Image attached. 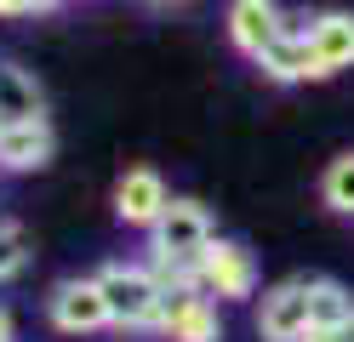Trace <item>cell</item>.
Segmentation results:
<instances>
[{
	"mask_svg": "<svg viewBox=\"0 0 354 342\" xmlns=\"http://www.w3.org/2000/svg\"><path fill=\"white\" fill-rule=\"evenodd\" d=\"M97 291H103V303H109V325H120V331H154L160 325V314H166V291L160 280H154V268L138 257V263H103L97 268Z\"/></svg>",
	"mask_w": 354,
	"mask_h": 342,
	"instance_id": "obj_1",
	"label": "cell"
},
{
	"mask_svg": "<svg viewBox=\"0 0 354 342\" xmlns=\"http://www.w3.org/2000/svg\"><path fill=\"white\" fill-rule=\"evenodd\" d=\"M212 240H217L212 211H206L201 200H189V194H171L166 217L149 228L143 257H149V263H183V268H201V257H206Z\"/></svg>",
	"mask_w": 354,
	"mask_h": 342,
	"instance_id": "obj_2",
	"label": "cell"
},
{
	"mask_svg": "<svg viewBox=\"0 0 354 342\" xmlns=\"http://www.w3.org/2000/svg\"><path fill=\"white\" fill-rule=\"evenodd\" d=\"M46 319L52 331L63 336H92L109 325V303L97 291V274H69V280H57L52 296H46Z\"/></svg>",
	"mask_w": 354,
	"mask_h": 342,
	"instance_id": "obj_3",
	"label": "cell"
},
{
	"mask_svg": "<svg viewBox=\"0 0 354 342\" xmlns=\"http://www.w3.org/2000/svg\"><path fill=\"white\" fill-rule=\"evenodd\" d=\"M201 291L217 296V303H246L257 296V257L240 240H223L217 234L201 257Z\"/></svg>",
	"mask_w": 354,
	"mask_h": 342,
	"instance_id": "obj_4",
	"label": "cell"
},
{
	"mask_svg": "<svg viewBox=\"0 0 354 342\" xmlns=\"http://www.w3.org/2000/svg\"><path fill=\"white\" fill-rule=\"evenodd\" d=\"M308 325H315V314H308V280L292 274V280H280L257 296V336L263 342H303Z\"/></svg>",
	"mask_w": 354,
	"mask_h": 342,
	"instance_id": "obj_5",
	"label": "cell"
},
{
	"mask_svg": "<svg viewBox=\"0 0 354 342\" xmlns=\"http://www.w3.org/2000/svg\"><path fill=\"white\" fill-rule=\"evenodd\" d=\"M166 205H171V189H166V177L154 166H131L115 182V217L126 228H138V234H149V228L166 217Z\"/></svg>",
	"mask_w": 354,
	"mask_h": 342,
	"instance_id": "obj_6",
	"label": "cell"
},
{
	"mask_svg": "<svg viewBox=\"0 0 354 342\" xmlns=\"http://www.w3.org/2000/svg\"><path fill=\"white\" fill-rule=\"evenodd\" d=\"M229 40H234V52L240 57H263V52H269V46L286 35V23H292V17H286L280 6H274V0H229Z\"/></svg>",
	"mask_w": 354,
	"mask_h": 342,
	"instance_id": "obj_7",
	"label": "cell"
},
{
	"mask_svg": "<svg viewBox=\"0 0 354 342\" xmlns=\"http://www.w3.org/2000/svg\"><path fill=\"white\" fill-rule=\"evenodd\" d=\"M308 52H315V75L320 80L354 68V12H343V6L315 12L308 17Z\"/></svg>",
	"mask_w": 354,
	"mask_h": 342,
	"instance_id": "obj_8",
	"label": "cell"
},
{
	"mask_svg": "<svg viewBox=\"0 0 354 342\" xmlns=\"http://www.w3.org/2000/svg\"><path fill=\"white\" fill-rule=\"evenodd\" d=\"M154 331L166 342H217L223 336V319H217V303L206 291H183V296H166V314H160Z\"/></svg>",
	"mask_w": 354,
	"mask_h": 342,
	"instance_id": "obj_9",
	"label": "cell"
},
{
	"mask_svg": "<svg viewBox=\"0 0 354 342\" xmlns=\"http://www.w3.org/2000/svg\"><path fill=\"white\" fill-rule=\"evenodd\" d=\"M257 68H263L269 80H280V86L320 80V75H315V52H308V17H292V23H286V35L257 57Z\"/></svg>",
	"mask_w": 354,
	"mask_h": 342,
	"instance_id": "obj_10",
	"label": "cell"
},
{
	"mask_svg": "<svg viewBox=\"0 0 354 342\" xmlns=\"http://www.w3.org/2000/svg\"><path fill=\"white\" fill-rule=\"evenodd\" d=\"M57 137L46 120H24V126H0V171H40L52 166Z\"/></svg>",
	"mask_w": 354,
	"mask_h": 342,
	"instance_id": "obj_11",
	"label": "cell"
},
{
	"mask_svg": "<svg viewBox=\"0 0 354 342\" xmlns=\"http://www.w3.org/2000/svg\"><path fill=\"white\" fill-rule=\"evenodd\" d=\"M24 120H46V91L29 68L0 63V126H24Z\"/></svg>",
	"mask_w": 354,
	"mask_h": 342,
	"instance_id": "obj_12",
	"label": "cell"
},
{
	"mask_svg": "<svg viewBox=\"0 0 354 342\" xmlns=\"http://www.w3.org/2000/svg\"><path fill=\"white\" fill-rule=\"evenodd\" d=\"M308 314H315V325H348V314H354L348 285L331 280V274H315L308 280Z\"/></svg>",
	"mask_w": 354,
	"mask_h": 342,
	"instance_id": "obj_13",
	"label": "cell"
},
{
	"mask_svg": "<svg viewBox=\"0 0 354 342\" xmlns=\"http://www.w3.org/2000/svg\"><path fill=\"white\" fill-rule=\"evenodd\" d=\"M320 200H326L337 217H354V149L337 154V160L320 171Z\"/></svg>",
	"mask_w": 354,
	"mask_h": 342,
	"instance_id": "obj_14",
	"label": "cell"
},
{
	"mask_svg": "<svg viewBox=\"0 0 354 342\" xmlns=\"http://www.w3.org/2000/svg\"><path fill=\"white\" fill-rule=\"evenodd\" d=\"M24 263H29V234H24V222H6V217H0V285H6Z\"/></svg>",
	"mask_w": 354,
	"mask_h": 342,
	"instance_id": "obj_15",
	"label": "cell"
},
{
	"mask_svg": "<svg viewBox=\"0 0 354 342\" xmlns=\"http://www.w3.org/2000/svg\"><path fill=\"white\" fill-rule=\"evenodd\" d=\"M303 342H343V325H308Z\"/></svg>",
	"mask_w": 354,
	"mask_h": 342,
	"instance_id": "obj_16",
	"label": "cell"
},
{
	"mask_svg": "<svg viewBox=\"0 0 354 342\" xmlns=\"http://www.w3.org/2000/svg\"><path fill=\"white\" fill-rule=\"evenodd\" d=\"M35 6H29V0H0V17H29Z\"/></svg>",
	"mask_w": 354,
	"mask_h": 342,
	"instance_id": "obj_17",
	"label": "cell"
},
{
	"mask_svg": "<svg viewBox=\"0 0 354 342\" xmlns=\"http://www.w3.org/2000/svg\"><path fill=\"white\" fill-rule=\"evenodd\" d=\"M0 342H12V314L0 308Z\"/></svg>",
	"mask_w": 354,
	"mask_h": 342,
	"instance_id": "obj_18",
	"label": "cell"
},
{
	"mask_svg": "<svg viewBox=\"0 0 354 342\" xmlns=\"http://www.w3.org/2000/svg\"><path fill=\"white\" fill-rule=\"evenodd\" d=\"M29 6H35V12H52V6H63V0H29Z\"/></svg>",
	"mask_w": 354,
	"mask_h": 342,
	"instance_id": "obj_19",
	"label": "cell"
},
{
	"mask_svg": "<svg viewBox=\"0 0 354 342\" xmlns=\"http://www.w3.org/2000/svg\"><path fill=\"white\" fill-rule=\"evenodd\" d=\"M343 342H354V314H348V325H343Z\"/></svg>",
	"mask_w": 354,
	"mask_h": 342,
	"instance_id": "obj_20",
	"label": "cell"
},
{
	"mask_svg": "<svg viewBox=\"0 0 354 342\" xmlns=\"http://www.w3.org/2000/svg\"><path fill=\"white\" fill-rule=\"evenodd\" d=\"M149 6H183V0H149Z\"/></svg>",
	"mask_w": 354,
	"mask_h": 342,
	"instance_id": "obj_21",
	"label": "cell"
}]
</instances>
